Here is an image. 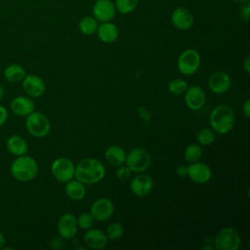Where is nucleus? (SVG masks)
<instances>
[{"label":"nucleus","mask_w":250,"mask_h":250,"mask_svg":"<svg viewBox=\"0 0 250 250\" xmlns=\"http://www.w3.org/2000/svg\"><path fill=\"white\" fill-rule=\"evenodd\" d=\"M105 176L104 164L95 158H84L76 166L74 177L84 185H93L101 182Z\"/></svg>","instance_id":"1"},{"label":"nucleus","mask_w":250,"mask_h":250,"mask_svg":"<svg viewBox=\"0 0 250 250\" xmlns=\"http://www.w3.org/2000/svg\"><path fill=\"white\" fill-rule=\"evenodd\" d=\"M209 122L211 129L220 135L229 133L235 122V115L231 107L226 104H220L213 108L210 113Z\"/></svg>","instance_id":"2"},{"label":"nucleus","mask_w":250,"mask_h":250,"mask_svg":"<svg viewBox=\"0 0 250 250\" xmlns=\"http://www.w3.org/2000/svg\"><path fill=\"white\" fill-rule=\"evenodd\" d=\"M38 173V165L34 158L25 154L18 156L11 165L12 176L21 182L33 180Z\"/></svg>","instance_id":"3"},{"label":"nucleus","mask_w":250,"mask_h":250,"mask_svg":"<svg viewBox=\"0 0 250 250\" xmlns=\"http://www.w3.org/2000/svg\"><path fill=\"white\" fill-rule=\"evenodd\" d=\"M25 127L31 136L42 138L50 132L51 124L46 115L41 112L33 111L26 116Z\"/></svg>","instance_id":"4"},{"label":"nucleus","mask_w":250,"mask_h":250,"mask_svg":"<svg viewBox=\"0 0 250 250\" xmlns=\"http://www.w3.org/2000/svg\"><path fill=\"white\" fill-rule=\"evenodd\" d=\"M125 163L132 172H144L149 167L151 156L145 148L134 147L126 155Z\"/></svg>","instance_id":"5"},{"label":"nucleus","mask_w":250,"mask_h":250,"mask_svg":"<svg viewBox=\"0 0 250 250\" xmlns=\"http://www.w3.org/2000/svg\"><path fill=\"white\" fill-rule=\"evenodd\" d=\"M240 245V236L233 228L221 229L214 238V247L217 250H237Z\"/></svg>","instance_id":"6"},{"label":"nucleus","mask_w":250,"mask_h":250,"mask_svg":"<svg viewBox=\"0 0 250 250\" xmlns=\"http://www.w3.org/2000/svg\"><path fill=\"white\" fill-rule=\"evenodd\" d=\"M200 55L195 49L185 50L178 58L177 66L184 75L194 74L200 66Z\"/></svg>","instance_id":"7"},{"label":"nucleus","mask_w":250,"mask_h":250,"mask_svg":"<svg viewBox=\"0 0 250 250\" xmlns=\"http://www.w3.org/2000/svg\"><path fill=\"white\" fill-rule=\"evenodd\" d=\"M51 171L59 182L67 183L74 178L75 165L66 157H59L52 163Z\"/></svg>","instance_id":"8"},{"label":"nucleus","mask_w":250,"mask_h":250,"mask_svg":"<svg viewBox=\"0 0 250 250\" xmlns=\"http://www.w3.org/2000/svg\"><path fill=\"white\" fill-rule=\"evenodd\" d=\"M114 212L113 202L106 197H101L97 199L91 206L90 213L94 220L98 222H104L108 220Z\"/></svg>","instance_id":"9"},{"label":"nucleus","mask_w":250,"mask_h":250,"mask_svg":"<svg viewBox=\"0 0 250 250\" xmlns=\"http://www.w3.org/2000/svg\"><path fill=\"white\" fill-rule=\"evenodd\" d=\"M115 13V5L111 0H97L93 5V17L100 22L111 21Z\"/></svg>","instance_id":"10"},{"label":"nucleus","mask_w":250,"mask_h":250,"mask_svg":"<svg viewBox=\"0 0 250 250\" xmlns=\"http://www.w3.org/2000/svg\"><path fill=\"white\" fill-rule=\"evenodd\" d=\"M231 85L230 76L225 71H215L208 78V87L214 94L226 93Z\"/></svg>","instance_id":"11"},{"label":"nucleus","mask_w":250,"mask_h":250,"mask_svg":"<svg viewBox=\"0 0 250 250\" xmlns=\"http://www.w3.org/2000/svg\"><path fill=\"white\" fill-rule=\"evenodd\" d=\"M188 176L193 183L205 184L211 179L212 171L207 164L196 161L188 164Z\"/></svg>","instance_id":"12"},{"label":"nucleus","mask_w":250,"mask_h":250,"mask_svg":"<svg viewBox=\"0 0 250 250\" xmlns=\"http://www.w3.org/2000/svg\"><path fill=\"white\" fill-rule=\"evenodd\" d=\"M77 220L71 213H65L59 219L58 231L59 234L64 239H71L77 233Z\"/></svg>","instance_id":"13"},{"label":"nucleus","mask_w":250,"mask_h":250,"mask_svg":"<svg viewBox=\"0 0 250 250\" xmlns=\"http://www.w3.org/2000/svg\"><path fill=\"white\" fill-rule=\"evenodd\" d=\"M172 24L179 30L189 29L194 21L192 13L186 7L176 8L171 15Z\"/></svg>","instance_id":"14"},{"label":"nucleus","mask_w":250,"mask_h":250,"mask_svg":"<svg viewBox=\"0 0 250 250\" xmlns=\"http://www.w3.org/2000/svg\"><path fill=\"white\" fill-rule=\"evenodd\" d=\"M185 94V102L188 108L192 110L200 109L206 101V96L203 89L200 86L193 85L188 87Z\"/></svg>","instance_id":"15"},{"label":"nucleus","mask_w":250,"mask_h":250,"mask_svg":"<svg viewBox=\"0 0 250 250\" xmlns=\"http://www.w3.org/2000/svg\"><path fill=\"white\" fill-rule=\"evenodd\" d=\"M22 88L28 96L38 98L45 93L46 86L41 77L34 74H28L22 79Z\"/></svg>","instance_id":"16"},{"label":"nucleus","mask_w":250,"mask_h":250,"mask_svg":"<svg viewBox=\"0 0 250 250\" xmlns=\"http://www.w3.org/2000/svg\"><path fill=\"white\" fill-rule=\"evenodd\" d=\"M153 187V181L150 176L146 174H140L133 178L130 184L131 191L139 196V197H145L147 195Z\"/></svg>","instance_id":"17"},{"label":"nucleus","mask_w":250,"mask_h":250,"mask_svg":"<svg viewBox=\"0 0 250 250\" xmlns=\"http://www.w3.org/2000/svg\"><path fill=\"white\" fill-rule=\"evenodd\" d=\"M84 242L91 249H103L107 244L106 234L99 229H89L84 234Z\"/></svg>","instance_id":"18"},{"label":"nucleus","mask_w":250,"mask_h":250,"mask_svg":"<svg viewBox=\"0 0 250 250\" xmlns=\"http://www.w3.org/2000/svg\"><path fill=\"white\" fill-rule=\"evenodd\" d=\"M96 33L102 42L112 43L117 40L119 36V29L111 21H105L98 25Z\"/></svg>","instance_id":"19"},{"label":"nucleus","mask_w":250,"mask_h":250,"mask_svg":"<svg viewBox=\"0 0 250 250\" xmlns=\"http://www.w3.org/2000/svg\"><path fill=\"white\" fill-rule=\"evenodd\" d=\"M34 107L35 104L33 101L24 96L17 97L11 103L12 111L19 116H27L34 111Z\"/></svg>","instance_id":"20"},{"label":"nucleus","mask_w":250,"mask_h":250,"mask_svg":"<svg viewBox=\"0 0 250 250\" xmlns=\"http://www.w3.org/2000/svg\"><path fill=\"white\" fill-rule=\"evenodd\" d=\"M126 151L119 146L113 145L106 148L104 152V157L106 162L114 167H119L125 163Z\"/></svg>","instance_id":"21"},{"label":"nucleus","mask_w":250,"mask_h":250,"mask_svg":"<svg viewBox=\"0 0 250 250\" xmlns=\"http://www.w3.org/2000/svg\"><path fill=\"white\" fill-rule=\"evenodd\" d=\"M6 146L8 151L16 156H21L25 154L28 148L27 143L25 142V140L18 135H13L9 137L6 142Z\"/></svg>","instance_id":"22"},{"label":"nucleus","mask_w":250,"mask_h":250,"mask_svg":"<svg viewBox=\"0 0 250 250\" xmlns=\"http://www.w3.org/2000/svg\"><path fill=\"white\" fill-rule=\"evenodd\" d=\"M65 193L72 200H81L86 195L85 185L78 180H70L66 183Z\"/></svg>","instance_id":"23"},{"label":"nucleus","mask_w":250,"mask_h":250,"mask_svg":"<svg viewBox=\"0 0 250 250\" xmlns=\"http://www.w3.org/2000/svg\"><path fill=\"white\" fill-rule=\"evenodd\" d=\"M25 75V69L21 65L17 63L8 65L4 70L5 78L12 83H18L22 81Z\"/></svg>","instance_id":"24"},{"label":"nucleus","mask_w":250,"mask_h":250,"mask_svg":"<svg viewBox=\"0 0 250 250\" xmlns=\"http://www.w3.org/2000/svg\"><path fill=\"white\" fill-rule=\"evenodd\" d=\"M98 25H99L98 21L93 16L83 17L78 22V28L80 32L87 36H90L96 33Z\"/></svg>","instance_id":"25"},{"label":"nucleus","mask_w":250,"mask_h":250,"mask_svg":"<svg viewBox=\"0 0 250 250\" xmlns=\"http://www.w3.org/2000/svg\"><path fill=\"white\" fill-rule=\"evenodd\" d=\"M202 154H203V150L201 146L196 144H191L188 146L184 152L185 160L188 163L199 161L200 158L202 157Z\"/></svg>","instance_id":"26"},{"label":"nucleus","mask_w":250,"mask_h":250,"mask_svg":"<svg viewBox=\"0 0 250 250\" xmlns=\"http://www.w3.org/2000/svg\"><path fill=\"white\" fill-rule=\"evenodd\" d=\"M139 4V0H115L114 5L117 12L122 15H129L133 13Z\"/></svg>","instance_id":"27"},{"label":"nucleus","mask_w":250,"mask_h":250,"mask_svg":"<svg viewBox=\"0 0 250 250\" xmlns=\"http://www.w3.org/2000/svg\"><path fill=\"white\" fill-rule=\"evenodd\" d=\"M216 139V133L211 128H203L196 134V140L199 145H211Z\"/></svg>","instance_id":"28"},{"label":"nucleus","mask_w":250,"mask_h":250,"mask_svg":"<svg viewBox=\"0 0 250 250\" xmlns=\"http://www.w3.org/2000/svg\"><path fill=\"white\" fill-rule=\"evenodd\" d=\"M188 82L184 79H181V78H176V79H173L172 81L169 82L168 84V90L170 93L176 95V96H179V95H182L186 92V90L188 89Z\"/></svg>","instance_id":"29"},{"label":"nucleus","mask_w":250,"mask_h":250,"mask_svg":"<svg viewBox=\"0 0 250 250\" xmlns=\"http://www.w3.org/2000/svg\"><path fill=\"white\" fill-rule=\"evenodd\" d=\"M124 233V228L120 223H112L106 229V236L110 240L119 239Z\"/></svg>","instance_id":"30"},{"label":"nucleus","mask_w":250,"mask_h":250,"mask_svg":"<svg viewBox=\"0 0 250 250\" xmlns=\"http://www.w3.org/2000/svg\"><path fill=\"white\" fill-rule=\"evenodd\" d=\"M77 220V225L80 229H89L93 227L94 225V218L92 216V214L90 212H83L81 213L78 218H76Z\"/></svg>","instance_id":"31"},{"label":"nucleus","mask_w":250,"mask_h":250,"mask_svg":"<svg viewBox=\"0 0 250 250\" xmlns=\"http://www.w3.org/2000/svg\"><path fill=\"white\" fill-rule=\"evenodd\" d=\"M131 172L132 171L127 166L125 167V166L121 165L117 168L115 175H116L117 179H119L120 181H126L131 177Z\"/></svg>","instance_id":"32"},{"label":"nucleus","mask_w":250,"mask_h":250,"mask_svg":"<svg viewBox=\"0 0 250 250\" xmlns=\"http://www.w3.org/2000/svg\"><path fill=\"white\" fill-rule=\"evenodd\" d=\"M239 14H240V18H241L242 20H244V21H248V20H249V15H250V6H249V3L242 4V7L240 8Z\"/></svg>","instance_id":"33"},{"label":"nucleus","mask_w":250,"mask_h":250,"mask_svg":"<svg viewBox=\"0 0 250 250\" xmlns=\"http://www.w3.org/2000/svg\"><path fill=\"white\" fill-rule=\"evenodd\" d=\"M176 174L180 178H185L188 176V166L186 165H179L176 169Z\"/></svg>","instance_id":"34"},{"label":"nucleus","mask_w":250,"mask_h":250,"mask_svg":"<svg viewBox=\"0 0 250 250\" xmlns=\"http://www.w3.org/2000/svg\"><path fill=\"white\" fill-rule=\"evenodd\" d=\"M7 118H8L7 109L4 106L0 105V127L5 124V122L7 121Z\"/></svg>","instance_id":"35"},{"label":"nucleus","mask_w":250,"mask_h":250,"mask_svg":"<svg viewBox=\"0 0 250 250\" xmlns=\"http://www.w3.org/2000/svg\"><path fill=\"white\" fill-rule=\"evenodd\" d=\"M243 113L245 117L249 118L250 116V100L249 99H247L243 104Z\"/></svg>","instance_id":"36"},{"label":"nucleus","mask_w":250,"mask_h":250,"mask_svg":"<svg viewBox=\"0 0 250 250\" xmlns=\"http://www.w3.org/2000/svg\"><path fill=\"white\" fill-rule=\"evenodd\" d=\"M243 68L247 73H250V57L249 55L246 56L244 62H243Z\"/></svg>","instance_id":"37"},{"label":"nucleus","mask_w":250,"mask_h":250,"mask_svg":"<svg viewBox=\"0 0 250 250\" xmlns=\"http://www.w3.org/2000/svg\"><path fill=\"white\" fill-rule=\"evenodd\" d=\"M138 111L140 112V114H141L145 119H146V120L149 119V113H148V111H147L145 107H139V108H138Z\"/></svg>","instance_id":"38"},{"label":"nucleus","mask_w":250,"mask_h":250,"mask_svg":"<svg viewBox=\"0 0 250 250\" xmlns=\"http://www.w3.org/2000/svg\"><path fill=\"white\" fill-rule=\"evenodd\" d=\"M5 241H6L5 236H4V234L0 231V249L4 247V245H5Z\"/></svg>","instance_id":"39"},{"label":"nucleus","mask_w":250,"mask_h":250,"mask_svg":"<svg viewBox=\"0 0 250 250\" xmlns=\"http://www.w3.org/2000/svg\"><path fill=\"white\" fill-rule=\"evenodd\" d=\"M232 1L235 2V3H237V4H241V5L249 2V0H232Z\"/></svg>","instance_id":"40"},{"label":"nucleus","mask_w":250,"mask_h":250,"mask_svg":"<svg viewBox=\"0 0 250 250\" xmlns=\"http://www.w3.org/2000/svg\"><path fill=\"white\" fill-rule=\"evenodd\" d=\"M3 97H4V89H3V86L0 84V102L3 99Z\"/></svg>","instance_id":"41"}]
</instances>
